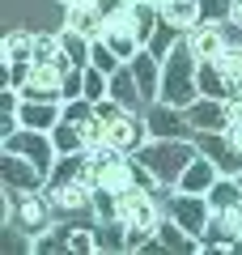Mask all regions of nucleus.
I'll use <instances>...</instances> for the list:
<instances>
[{
	"label": "nucleus",
	"instance_id": "2",
	"mask_svg": "<svg viewBox=\"0 0 242 255\" xmlns=\"http://www.w3.org/2000/svg\"><path fill=\"white\" fill-rule=\"evenodd\" d=\"M144 136H149V124L136 119L127 107H119L115 98L98 102V145H111L119 153H140Z\"/></svg>",
	"mask_w": 242,
	"mask_h": 255
},
{
	"label": "nucleus",
	"instance_id": "22",
	"mask_svg": "<svg viewBox=\"0 0 242 255\" xmlns=\"http://www.w3.org/2000/svg\"><path fill=\"white\" fill-rule=\"evenodd\" d=\"M157 247H174V251H204V243H200V238H191L174 217L166 221V226H157Z\"/></svg>",
	"mask_w": 242,
	"mask_h": 255
},
{
	"label": "nucleus",
	"instance_id": "18",
	"mask_svg": "<svg viewBox=\"0 0 242 255\" xmlns=\"http://www.w3.org/2000/svg\"><path fill=\"white\" fill-rule=\"evenodd\" d=\"M187 43H191V51H196V60H217V55L230 47L217 26H196V30H187Z\"/></svg>",
	"mask_w": 242,
	"mask_h": 255
},
{
	"label": "nucleus",
	"instance_id": "23",
	"mask_svg": "<svg viewBox=\"0 0 242 255\" xmlns=\"http://www.w3.org/2000/svg\"><path fill=\"white\" fill-rule=\"evenodd\" d=\"M90 64H94V68H102L107 77L123 68V64H119V55H115V51L107 47V38H94V47H90Z\"/></svg>",
	"mask_w": 242,
	"mask_h": 255
},
{
	"label": "nucleus",
	"instance_id": "14",
	"mask_svg": "<svg viewBox=\"0 0 242 255\" xmlns=\"http://www.w3.org/2000/svg\"><path fill=\"white\" fill-rule=\"evenodd\" d=\"M47 200H51V209L77 213L94 200V187L85 183V174H77V179H64V183H47Z\"/></svg>",
	"mask_w": 242,
	"mask_h": 255
},
{
	"label": "nucleus",
	"instance_id": "26",
	"mask_svg": "<svg viewBox=\"0 0 242 255\" xmlns=\"http://www.w3.org/2000/svg\"><path fill=\"white\" fill-rule=\"evenodd\" d=\"M230 21H234V26H242V0H234V4H230Z\"/></svg>",
	"mask_w": 242,
	"mask_h": 255
},
{
	"label": "nucleus",
	"instance_id": "1",
	"mask_svg": "<svg viewBox=\"0 0 242 255\" xmlns=\"http://www.w3.org/2000/svg\"><path fill=\"white\" fill-rule=\"evenodd\" d=\"M196 73H200V60H196V51H191L187 34H183L179 43L170 47V55L161 60V98H157V102L187 111L191 102L200 98V81H196Z\"/></svg>",
	"mask_w": 242,
	"mask_h": 255
},
{
	"label": "nucleus",
	"instance_id": "11",
	"mask_svg": "<svg viewBox=\"0 0 242 255\" xmlns=\"http://www.w3.org/2000/svg\"><path fill=\"white\" fill-rule=\"evenodd\" d=\"M64 30H77V34H85V38H102V30H107V9H102V0L68 4V13H64Z\"/></svg>",
	"mask_w": 242,
	"mask_h": 255
},
{
	"label": "nucleus",
	"instance_id": "8",
	"mask_svg": "<svg viewBox=\"0 0 242 255\" xmlns=\"http://www.w3.org/2000/svg\"><path fill=\"white\" fill-rule=\"evenodd\" d=\"M4 68H9V90H21L34 68V34H26V30L4 34Z\"/></svg>",
	"mask_w": 242,
	"mask_h": 255
},
{
	"label": "nucleus",
	"instance_id": "5",
	"mask_svg": "<svg viewBox=\"0 0 242 255\" xmlns=\"http://www.w3.org/2000/svg\"><path fill=\"white\" fill-rule=\"evenodd\" d=\"M4 153H17V157H26V162H34L38 170H47L51 174V166H55V157H60V149H55V140H51V132H38V128H9L4 132Z\"/></svg>",
	"mask_w": 242,
	"mask_h": 255
},
{
	"label": "nucleus",
	"instance_id": "24",
	"mask_svg": "<svg viewBox=\"0 0 242 255\" xmlns=\"http://www.w3.org/2000/svg\"><path fill=\"white\" fill-rule=\"evenodd\" d=\"M47 204H51V200H47ZM47 204L34 200V196L21 200V221H26V230H34V234H38V230H51V226H47Z\"/></svg>",
	"mask_w": 242,
	"mask_h": 255
},
{
	"label": "nucleus",
	"instance_id": "16",
	"mask_svg": "<svg viewBox=\"0 0 242 255\" xmlns=\"http://www.w3.org/2000/svg\"><path fill=\"white\" fill-rule=\"evenodd\" d=\"M136 73V81H140V94H144V102H157L161 98V60L149 51V47H140V51L132 55V64H127Z\"/></svg>",
	"mask_w": 242,
	"mask_h": 255
},
{
	"label": "nucleus",
	"instance_id": "7",
	"mask_svg": "<svg viewBox=\"0 0 242 255\" xmlns=\"http://www.w3.org/2000/svg\"><path fill=\"white\" fill-rule=\"evenodd\" d=\"M21 98H68V68H60V64H34L26 77V85H21Z\"/></svg>",
	"mask_w": 242,
	"mask_h": 255
},
{
	"label": "nucleus",
	"instance_id": "4",
	"mask_svg": "<svg viewBox=\"0 0 242 255\" xmlns=\"http://www.w3.org/2000/svg\"><path fill=\"white\" fill-rule=\"evenodd\" d=\"M191 157H200V149L179 136H157L153 145H140V166L149 170L153 183H166V187L179 183V174L187 170Z\"/></svg>",
	"mask_w": 242,
	"mask_h": 255
},
{
	"label": "nucleus",
	"instance_id": "20",
	"mask_svg": "<svg viewBox=\"0 0 242 255\" xmlns=\"http://www.w3.org/2000/svg\"><path fill=\"white\" fill-rule=\"evenodd\" d=\"M111 98H115L119 107H127V111H136V107L144 102L140 81H136L132 68H119V73H111Z\"/></svg>",
	"mask_w": 242,
	"mask_h": 255
},
{
	"label": "nucleus",
	"instance_id": "21",
	"mask_svg": "<svg viewBox=\"0 0 242 255\" xmlns=\"http://www.w3.org/2000/svg\"><path fill=\"white\" fill-rule=\"evenodd\" d=\"M149 136H179V128H183V119H179V107H166V102H157V107L149 111Z\"/></svg>",
	"mask_w": 242,
	"mask_h": 255
},
{
	"label": "nucleus",
	"instance_id": "19",
	"mask_svg": "<svg viewBox=\"0 0 242 255\" xmlns=\"http://www.w3.org/2000/svg\"><path fill=\"white\" fill-rule=\"evenodd\" d=\"M196 81H200V94H204V98H234L230 94V77L221 73V68H217V60H200V73H196Z\"/></svg>",
	"mask_w": 242,
	"mask_h": 255
},
{
	"label": "nucleus",
	"instance_id": "25",
	"mask_svg": "<svg viewBox=\"0 0 242 255\" xmlns=\"http://www.w3.org/2000/svg\"><path fill=\"white\" fill-rule=\"evenodd\" d=\"M217 68H221L230 81H242V47H234V43H230L221 55H217Z\"/></svg>",
	"mask_w": 242,
	"mask_h": 255
},
{
	"label": "nucleus",
	"instance_id": "15",
	"mask_svg": "<svg viewBox=\"0 0 242 255\" xmlns=\"http://www.w3.org/2000/svg\"><path fill=\"white\" fill-rule=\"evenodd\" d=\"M183 115H187V128H200V132H225V128H230V115H225L221 98H204V94H200Z\"/></svg>",
	"mask_w": 242,
	"mask_h": 255
},
{
	"label": "nucleus",
	"instance_id": "10",
	"mask_svg": "<svg viewBox=\"0 0 242 255\" xmlns=\"http://www.w3.org/2000/svg\"><path fill=\"white\" fill-rule=\"evenodd\" d=\"M64 107L51 98H21L17 107H13V119H17L21 128H38V132H51L55 124H60Z\"/></svg>",
	"mask_w": 242,
	"mask_h": 255
},
{
	"label": "nucleus",
	"instance_id": "27",
	"mask_svg": "<svg viewBox=\"0 0 242 255\" xmlns=\"http://www.w3.org/2000/svg\"><path fill=\"white\" fill-rule=\"evenodd\" d=\"M60 4H64V9H68V4H81V0H60Z\"/></svg>",
	"mask_w": 242,
	"mask_h": 255
},
{
	"label": "nucleus",
	"instance_id": "9",
	"mask_svg": "<svg viewBox=\"0 0 242 255\" xmlns=\"http://www.w3.org/2000/svg\"><path fill=\"white\" fill-rule=\"evenodd\" d=\"M0 179H4V187L21 191V196H38L47 170H38L34 162H26V157H17V153H4L0 157Z\"/></svg>",
	"mask_w": 242,
	"mask_h": 255
},
{
	"label": "nucleus",
	"instance_id": "12",
	"mask_svg": "<svg viewBox=\"0 0 242 255\" xmlns=\"http://www.w3.org/2000/svg\"><path fill=\"white\" fill-rule=\"evenodd\" d=\"M200 149H204V153L217 162V170H221V174H234V179L242 174V149L234 145L230 132H204Z\"/></svg>",
	"mask_w": 242,
	"mask_h": 255
},
{
	"label": "nucleus",
	"instance_id": "3",
	"mask_svg": "<svg viewBox=\"0 0 242 255\" xmlns=\"http://www.w3.org/2000/svg\"><path fill=\"white\" fill-rule=\"evenodd\" d=\"M119 221H123V230H127V251H136V247H157L161 217H157L153 196L140 187V183L119 196Z\"/></svg>",
	"mask_w": 242,
	"mask_h": 255
},
{
	"label": "nucleus",
	"instance_id": "6",
	"mask_svg": "<svg viewBox=\"0 0 242 255\" xmlns=\"http://www.w3.org/2000/svg\"><path fill=\"white\" fill-rule=\"evenodd\" d=\"M170 217L179 221L191 238H204L208 221H213V204H208V196H191V191H179V187H174V196H170Z\"/></svg>",
	"mask_w": 242,
	"mask_h": 255
},
{
	"label": "nucleus",
	"instance_id": "17",
	"mask_svg": "<svg viewBox=\"0 0 242 255\" xmlns=\"http://www.w3.org/2000/svg\"><path fill=\"white\" fill-rule=\"evenodd\" d=\"M204 0H157V21H170L174 30H196Z\"/></svg>",
	"mask_w": 242,
	"mask_h": 255
},
{
	"label": "nucleus",
	"instance_id": "13",
	"mask_svg": "<svg viewBox=\"0 0 242 255\" xmlns=\"http://www.w3.org/2000/svg\"><path fill=\"white\" fill-rule=\"evenodd\" d=\"M217 179H221L217 162L204 153V149H200V157H191V162H187V170L179 174V183H174V187H179V191H191V196H208Z\"/></svg>",
	"mask_w": 242,
	"mask_h": 255
},
{
	"label": "nucleus",
	"instance_id": "28",
	"mask_svg": "<svg viewBox=\"0 0 242 255\" xmlns=\"http://www.w3.org/2000/svg\"><path fill=\"white\" fill-rule=\"evenodd\" d=\"M132 4H157V0H132Z\"/></svg>",
	"mask_w": 242,
	"mask_h": 255
}]
</instances>
